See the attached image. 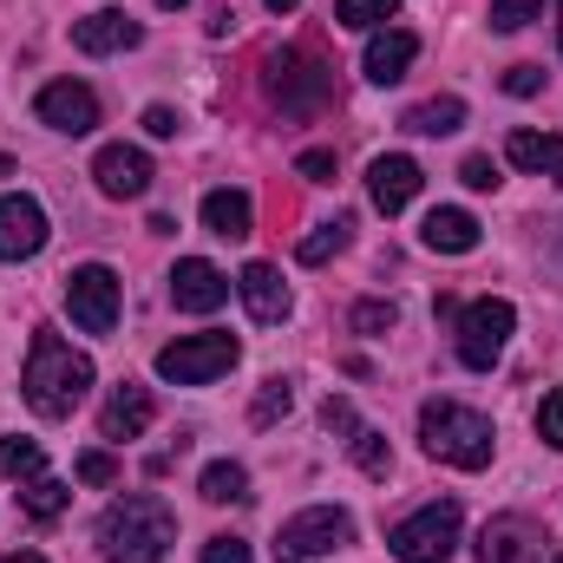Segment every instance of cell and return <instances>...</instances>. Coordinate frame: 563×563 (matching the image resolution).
<instances>
[{
  "mask_svg": "<svg viewBox=\"0 0 563 563\" xmlns=\"http://www.w3.org/2000/svg\"><path fill=\"white\" fill-rule=\"evenodd\" d=\"M170 544H177V518L151 492H125L99 518V551H106V563H164Z\"/></svg>",
  "mask_w": 563,
  "mask_h": 563,
  "instance_id": "7a4b0ae2",
  "label": "cell"
},
{
  "mask_svg": "<svg viewBox=\"0 0 563 563\" xmlns=\"http://www.w3.org/2000/svg\"><path fill=\"white\" fill-rule=\"evenodd\" d=\"M151 413H157L151 387L119 380V387H112V400H106V413H99V432H106V439H139L144 426H151Z\"/></svg>",
  "mask_w": 563,
  "mask_h": 563,
  "instance_id": "ac0fdd59",
  "label": "cell"
},
{
  "mask_svg": "<svg viewBox=\"0 0 563 563\" xmlns=\"http://www.w3.org/2000/svg\"><path fill=\"white\" fill-rule=\"evenodd\" d=\"M400 13V0H334V20L347 26V33H374V26H387Z\"/></svg>",
  "mask_w": 563,
  "mask_h": 563,
  "instance_id": "4316f807",
  "label": "cell"
},
{
  "mask_svg": "<svg viewBox=\"0 0 563 563\" xmlns=\"http://www.w3.org/2000/svg\"><path fill=\"white\" fill-rule=\"evenodd\" d=\"M20 394L40 420H73V407L92 394V361L66 334L40 328L33 347H26V367H20Z\"/></svg>",
  "mask_w": 563,
  "mask_h": 563,
  "instance_id": "6da1fadb",
  "label": "cell"
},
{
  "mask_svg": "<svg viewBox=\"0 0 563 563\" xmlns=\"http://www.w3.org/2000/svg\"><path fill=\"white\" fill-rule=\"evenodd\" d=\"M288 407H295V387H288V380H263V394H256L250 420H256V426H276V420H288Z\"/></svg>",
  "mask_w": 563,
  "mask_h": 563,
  "instance_id": "f546056e",
  "label": "cell"
},
{
  "mask_svg": "<svg viewBox=\"0 0 563 563\" xmlns=\"http://www.w3.org/2000/svg\"><path fill=\"white\" fill-rule=\"evenodd\" d=\"M321 426H328V432H347V439L361 432V420H354V407H347V400H328V407H321Z\"/></svg>",
  "mask_w": 563,
  "mask_h": 563,
  "instance_id": "f35d334b",
  "label": "cell"
},
{
  "mask_svg": "<svg viewBox=\"0 0 563 563\" xmlns=\"http://www.w3.org/2000/svg\"><path fill=\"white\" fill-rule=\"evenodd\" d=\"M426 170L407 157V151H387V157H374V170H367V197H374V210H387V217H400L413 197H420Z\"/></svg>",
  "mask_w": 563,
  "mask_h": 563,
  "instance_id": "4fadbf2b",
  "label": "cell"
},
{
  "mask_svg": "<svg viewBox=\"0 0 563 563\" xmlns=\"http://www.w3.org/2000/svg\"><path fill=\"white\" fill-rule=\"evenodd\" d=\"M459 177H465L472 190H498V164H492V157H465V164H459Z\"/></svg>",
  "mask_w": 563,
  "mask_h": 563,
  "instance_id": "8d00e7d4",
  "label": "cell"
},
{
  "mask_svg": "<svg viewBox=\"0 0 563 563\" xmlns=\"http://www.w3.org/2000/svg\"><path fill=\"white\" fill-rule=\"evenodd\" d=\"M230 288H236V282L223 276L217 263H203V256H184V263L170 269V301H177L184 314H217V308L230 301Z\"/></svg>",
  "mask_w": 563,
  "mask_h": 563,
  "instance_id": "7c38bea8",
  "label": "cell"
},
{
  "mask_svg": "<svg viewBox=\"0 0 563 563\" xmlns=\"http://www.w3.org/2000/svg\"><path fill=\"white\" fill-rule=\"evenodd\" d=\"M66 498H73V492H66L59 478H46V472L20 485V511H26V518H40V525H46V518H59V511H66Z\"/></svg>",
  "mask_w": 563,
  "mask_h": 563,
  "instance_id": "484cf974",
  "label": "cell"
},
{
  "mask_svg": "<svg viewBox=\"0 0 563 563\" xmlns=\"http://www.w3.org/2000/svg\"><path fill=\"white\" fill-rule=\"evenodd\" d=\"M66 308H73V321H79L86 334H112V328H119V276H112L106 263L73 269V276H66Z\"/></svg>",
  "mask_w": 563,
  "mask_h": 563,
  "instance_id": "9c48e42d",
  "label": "cell"
},
{
  "mask_svg": "<svg viewBox=\"0 0 563 563\" xmlns=\"http://www.w3.org/2000/svg\"><path fill=\"white\" fill-rule=\"evenodd\" d=\"M394 321H400L394 301H361V308H354V328H361V334H387Z\"/></svg>",
  "mask_w": 563,
  "mask_h": 563,
  "instance_id": "836d02e7",
  "label": "cell"
},
{
  "mask_svg": "<svg viewBox=\"0 0 563 563\" xmlns=\"http://www.w3.org/2000/svg\"><path fill=\"white\" fill-rule=\"evenodd\" d=\"M347 538H354V518H347L341 505H308V511H295L276 531V563L328 558V551H341Z\"/></svg>",
  "mask_w": 563,
  "mask_h": 563,
  "instance_id": "ba28073f",
  "label": "cell"
},
{
  "mask_svg": "<svg viewBox=\"0 0 563 563\" xmlns=\"http://www.w3.org/2000/svg\"><path fill=\"white\" fill-rule=\"evenodd\" d=\"M203 563H250V544L243 538H210L203 544Z\"/></svg>",
  "mask_w": 563,
  "mask_h": 563,
  "instance_id": "74e56055",
  "label": "cell"
},
{
  "mask_svg": "<svg viewBox=\"0 0 563 563\" xmlns=\"http://www.w3.org/2000/svg\"><path fill=\"white\" fill-rule=\"evenodd\" d=\"M92 177H99L106 197H144L157 170H151V157H144L139 144H106V151L92 157Z\"/></svg>",
  "mask_w": 563,
  "mask_h": 563,
  "instance_id": "9a60e30c",
  "label": "cell"
},
{
  "mask_svg": "<svg viewBox=\"0 0 563 563\" xmlns=\"http://www.w3.org/2000/svg\"><path fill=\"white\" fill-rule=\"evenodd\" d=\"M505 92H511V99H538V92H544V73H538V66H511V73H505Z\"/></svg>",
  "mask_w": 563,
  "mask_h": 563,
  "instance_id": "d590c367",
  "label": "cell"
},
{
  "mask_svg": "<svg viewBox=\"0 0 563 563\" xmlns=\"http://www.w3.org/2000/svg\"><path fill=\"white\" fill-rule=\"evenodd\" d=\"M46 210L33 197H0V263H33L46 250Z\"/></svg>",
  "mask_w": 563,
  "mask_h": 563,
  "instance_id": "8fae6325",
  "label": "cell"
},
{
  "mask_svg": "<svg viewBox=\"0 0 563 563\" xmlns=\"http://www.w3.org/2000/svg\"><path fill=\"white\" fill-rule=\"evenodd\" d=\"M7 563H46V558H40V551H13Z\"/></svg>",
  "mask_w": 563,
  "mask_h": 563,
  "instance_id": "b9f144b4",
  "label": "cell"
},
{
  "mask_svg": "<svg viewBox=\"0 0 563 563\" xmlns=\"http://www.w3.org/2000/svg\"><path fill=\"white\" fill-rule=\"evenodd\" d=\"M144 132L151 139H177V112L170 106H144Z\"/></svg>",
  "mask_w": 563,
  "mask_h": 563,
  "instance_id": "ab89813d",
  "label": "cell"
},
{
  "mask_svg": "<svg viewBox=\"0 0 563 563\" xmlns=\"http://www.w3.org/2000/svg\"><path fill=\"white\" fill-rule=\"evenodd\" d=\"M478 558L485 563H538L544 558V531L531 518H492L485 538H478Z\"/></svg>",
  "mask_w": 563,
  "mask_h": 563,
  "instance_id": "2e32d148",
  "label": "cell"
},
{
  "mask_svg": "<svg viewBox=\"0 0 563 563\" xmlns=\"http://www.w3.org/2000/svg\"><path fill=\"white\" fill-rule=\"evenodd\" d=\"M236 295L250 301V314L263 321V328H276V321H288V282L269 269V263H250L243 276H236Z\"/></svg>",
  "mask_w": 563,
  "mask_h": 563,
  "instance_id": "d6986e66",
  "label": "cell"
},
{
  "mask_svg": "<svg viewBox=\"0 0 563 563\" xmlns=\"http://www.w3.org/2000/svg\"><path fill=\"white\" fill-rule=\"evenodd\" d=\"M551 563H563V551H558V558H551Z\"/></svg>",
  "mask_w": 563,
  "mask_h": 563,
  "instance_id": "f6af8a7d",
  "label": "cell"
},
{
  "mask_svg": "<svg viewBox=\"0 0 563 563\" xmlns=\"http://www.w3.org/2000/svg\"><path fill=\"white\" fill-rule=\"evenodd\" d=\"M203 498H210V505H236V498H250V472H243L236 459L203 465Z\"/></svg>",
  "mask_w": 563,
  "mask_h": 563,
  "instance_id": "d4e9b609",
  "label": "cell"
},
{
  "mask_svg": "<svg viewBox=\"0 0 563 563\" xmlns=\"http://www.w3.org/2000/svg\"><path fill=\"white\" fill-rule=\"evenodd\" d=\"M263 66H269V99H276L288 119H314L328 106V92H334L328 66L314 53H301V46H276Z\"/></svg>",
  "mask_w": 563,
  "mask_h": 563,
  "instance_id": "277c9868",
  "label": "cell"
},
{
  "mask_svg": "<svg viewBox=\"0 0 563 563\" xmlns=\"http://www.w3.org/2000/svg\"><path fill=\"white\" fill-rule=\"evenodd\" d=\"M420 243L439 250V256H472V250H478V217L445 203V210H432V217L420 223Z\"/></svg>",
  "mask_w": 563,
  "mask_h": 563,
  "instance_id": "ffe728a7",
  "label": "cell"
},
{
  "mask_svg": "<svg viewBox=\"0 0 563 563\" xmlns=\"http://www.w3.org/2000/svg\"><path fill=\"white\" fill-rule=\"evenodd\" d=\"M347 243H354V223H347V217H334V223H314V230H308V236L295 243V263H308V269H314V263L341 256Z\"/></svg>",
  "mask_w": 563,
  "mask_h": 563,
  "instance_id": "cb8c5ba5",
  "label": "cell"
},
{
  "mask_svg": "<svg viewBox=\"0 0 563 563\" xmlns=\"http://www.w3.org/2000/svg\"><path fill=\"white\" fill-rule=\"evenodd\" d=\"M505 157L518 170H538V177H558L563 184V139H551V132H511L505 139Z\"/></svg>",
  "mask_w": 563,
  "mask_h": 563,
  "instance_id": "7402d4cb",
  "label": "cell"
},
{
  "mask_svg": "<svg viewBox=\"0 0 563 563\" xmlns=\"http://www.w3.org/2000/svg\"><path fill=\"white\" fill-rule=\"evenodd\" d=\"M236 334H184V341H170V347H157V374L170 380V387H210L217 374H230L236 367Z\"/></svg>",
  "mask_w": 563,
  "mask_h": 563,
  "instance_id": "8992f818",
  "label": "cell"
},
{
  "mask_svg": "<svg viewBox=\"0 0 563 563\" xmlns=\"http://www.w3.org/2000/svg\"><path fill=\"white\" fill-rule=\"evenodd\" d=\"M157 7H164V13H177V7H190V0H157Z\"/></svg>",
  "mask_w": 563,
  "mask_h": 563,
  "instance_id": "7bdbcfd3",
  "label": "cell"
},
{
  "mask_svg": "<svg viewBox=\"0 0 563 563\" xmlns=\"http://www.w3.org/2000/svg\"><path fill=\"white\" fill-rule=\"evenodd\" d=\"M511 328H518V308H511L505 295H485V301L459 308V361H465L472 374L498 367V354H505Z\"/></svg>",
  "mask_w": 563,
  "mask_h": 563,
  "instance_id": "52a82bcc",
  "label": "cell"
},
{
  "mask_svg": "<svg viewBox=\"0 0 563 563\" xmlns=\"http://www.w3.org/2000/svg\"><path fill=\"white\" fill-rule=\"evenodd\" d=\"M33 112H40V125H53V132H66V139L99 132V92L79 86V79H53V86H40Z\"/></svg>",
  "mask_w": 563,
  "mask_h": 563,
  "instance_id": "30bf717a",
  "label": "cell"
},
{
  "mask_svg": "<svg viewBox=\"0 0 563 563\" xmlns=\"http://www.w3.org/2000/svg\"><path fill=\"white\" fill-rule=\"evenodd\" d=\"M295 177L328 184V177H334V151H321V144H314V151H301V157H295Z\"/></svg>",
  "mask_w": 563,
  "mask_h": 563,
  "instance_id": "e575fe53",
  "label": "cell"
},
{
  "mask_svg": "<svg viewBox=\"0 0 563 563\" xmlns=\"http://www.w3.org/2000/svg\"><path fill=\"white\" fill-rule=\"evenodd\" d=\"M413 59H420V40H413L407 26H387V33H374V40H367V59H361V73H367L374 86H400Z\"/></svg>",
  "mask_w": 563,
  "mask_h": 563,
  "instance_id": "e0dca14e",
  "label": "cell"
},
{
  "mask_svg": "<svg viewBox=\"0 0 563 563\" xmlns=\"http://www.w3.org/2000/svg\"><path fill=\"white\" fill-rule=\"evenodd\" d=\"M263 7H269V13H295V7H301V0H263Z\"/></svg>",
  "mask_w": 563,
  "mask_h": 563,
  "instance_id": "60d3db41",
  "label": "cell"
},
{
  "mask_svg": "<svg viewBox=\"0 0 563 563\" xmlns=\"http://www.w3.org/2000/svg\"><path fill=\"white\" fill-rule=\"evenodd\" d=\"M203 230H210V236H230V243H243V236L256 230V210H250V197H243V190H210V197H203Z\"/></svg>",
  "mask_w": 563,
  "mask_h": 563,
  "instance_id": "44dd1931",
  "label": "cell"
},
{
  "mask_svg": "<svg viewBox=\"0 0 563 563\" xmlns=\"http://www.w3.org/2000/svg\"><path fill=\"white\" fill-rule=\"evenodd\" d=\"M139 40H144V26L125 13V7H99V13L73 20V46H79V53H92V59L125 53V46H139Z\"/></svg>",
  "mask_w": 563,
  "mask_h": 563,
  "instance_id": "5bb4252c",
  "label": "cell"
},
{
  "mask_svg": "<svg viewBox=\"0 0 563 563\" xmlns=\"http://www.w3.org/2000/svg\"><path fill=\"white\" fill-rule=\"evenodd\" d=\"M459 525H465V511H459L452 498L420 505L413 518H400V525L387 531V551H394L400 563H445L452 544H459Z\"/></svg>",
  "mask_w": 563,
  "mask_h": 563,
  "instance_id": "5b68a950",
  "label": "cell"
},
{
  "mask_svg": "<svg viewBox=\"0 0 563 563\" xmlns=\"http://www.w3.org/2000/svg\"><path fill=\"white\" fill-rule=\"evenodd\" d=\"M347 452H354V465H361L367 478H387V472H394V445H387L374 426H361V432L347 439Z\"/></svg>",
  "mask_w": 563,
  "mask_h": 563,
  "instance_id": "83f0119b",
  "label": "cell"
},
{
  "mask_svg": "<svg viewBox=\"0 0 563 563\" xmlns=\"http://www.w3.org/2000/svg\"><path fill=\"white\" fill-rule=\"evenodd\" d=\"M73 472H79V485H112V478H119V459H112V452H79Z\"/></svg>",
  "mask_w": 563,
  "mask_h": 563,
  "instance_id": "1f68e13d",
  "label": "cell"
},
{
  "mask_svg": "<svg viewBox=\"0 0 563 563\" xmlns=\"http://www.w3.org/2000/svg\"><path fill=\"white\" fill-rule=\"evenodd\" d=\"M544 13V0H492V26L498 33H518V26H531Z\"/></svg>",
  "mask_w": 563,
  "mask_h": 563,
  "instance_id": "4dcf8cb0",
  "label": "cell"
},
{
  "mask_svg": "<svg viewBox=\"0 0 563 563\" xmlns=\"http://www.w3.org/2000/svg\"><path fill=\"white\" fill-rule=\"evenodd\" d=\"M538 432H544V445H558L563 452V387L544 394V407H538Z\"/></svg>",
  "mask_w": 563,
  "mask_h": 563,
  "instance_id": "d6a6232c",
  "label": "cell"
},
{
  "mask_svg": "<svg viewBox=\"0 0 563 563\" xmlns=\"http://www.w3.org/2000/svg\"><path fill=\"white\" fill-rule=\"evenodd\" d=\"M558 40H563V0H558Z\"/></svg>",
  "mask_w": 563,
  "mask_h": 563,
  "instance_id": "ee69618b",
  "label": "cell"
},
{
  "mask_svg": "<svg viewBox=\"0 0 563 563\" xmlns=\"http://www.w3.org/2000/svg\"><path fill=\"white\" fill-rule=\"evenodd\" d=\"M400 125H407V132H420V139H445V132H459V125H465V99H426V106H413Z\"/></svg>",
  "mask_w": 563,
  "mask_h": 563,
  "instance_id": "603a6c76",
  "label": "cell"
},
{
  "mask_svg": "<svg viewBox=\"0 0 563 563\" xmlns=\"http://www.w3.org/2000/svg\"><path fill=\"white\" fill-rule=\"evenodd\" d=\"M40 465H46V452H40V439H0V478H40Z\"/></svg>",
  "mask_w": 563,
  "mask_h": 563,
  "instance_id": "f1b7e54d",
  "label": "cell"
},
{
  "mask_svg": "<svg viewBox=\"0 0 563 563\" xmlns=\"http://www.w3.org/2000/svg\"><path fill=\"white\" fill-rule=\"evenodd\" d=\"M420 445L439 465H459V472H485L492 452H498V432L485 413L459 407V400H426L420 407Z\"/></svg>",
  "mask_w": 563,
  "mask_h": 563,
  "instance_id": "3957f363",
  "label": "cell"
}]
</instances>
